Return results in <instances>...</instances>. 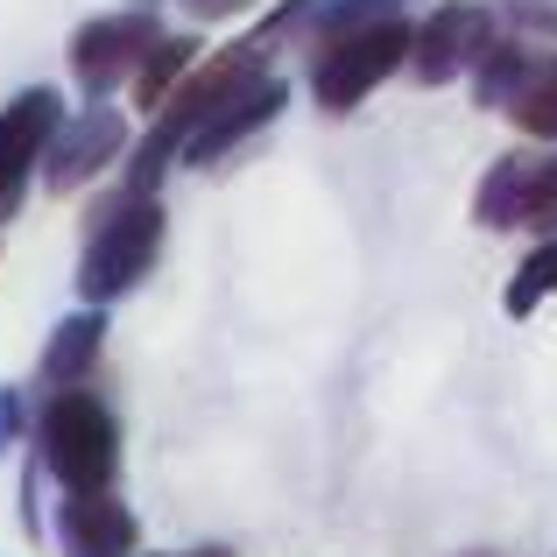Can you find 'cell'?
<instances>
[{"label":"cell","instance_id":"obj_8","mask_svg":"<svg viewBox=\"0 0 557 557\" xmlns=\"http://www.w3.org/2000/svg\"><path fill=\"white\" fill-rule=\"evenodd\" d=\"M57 544L64 557H141V522L113 487L57 494Z\"/></svg>","mask_w":557,"mask_h":557},{"label":"cell","instance_id":"obj_12","mask_svg":"<svg viewBox=\"0 0 557 557\" xmlns=\"http://www.w3.org/2000/svg\"><path fill=\"white\" fill-rule=\"evenodd\" d=\"M198 50H205L198 36H163V42L149 50V64L135 71V107L149 113V121L170 107V92H177V85L190 78V71H198Z\"/></svg>","mask_w":557,"mask_h":557},{"label":"cell","instance_id":"obj_16","mask_svg":"<svg viewBox=\"0 0 557 557\" xmlns=\"http://www.w3.org/2000/svg\"><path fill=\"white\" fill-rule=\"evenodd\" d=\"M544 297H557V233H544V240H536V255L516 269V283L502 289V311L508 318H530Z\"/></svg>","mask_w":557,"mask_h":557},{"label":"cell","instance_id":"obj_15","mask_svg":"<svg viewBox=\"0 0 557 557\" xmlns=\"http://www.w3.org/2000/svg\"><path fill=\"white\" fill-rule=\"evenodd\" d=\"M409 0H311V22H304V42L311 50H325L332 36H354V28L368 22H388V14H403Z\"/></svg>","mask_w":557,"mask_h":557},{"label":"cell","instance_id":"obj_9","mask_svg":"<svg viewBox=\"0 0 557 557\" xmlns=\"http://www.w3.org/2000/svg\"><path fill=\"white\" fill-rule=\"evenodd\" d=\"M283 107H289V85L261 71V78L247 85L240 99H226V107H219L212 121H205L198 135H190V149H184V170H212V163H226V156L240 149L247 135H261V127H269Z\"/></svg>","mask_w":557,"mask_h":557},{"label":"cell","instance_id":"obj_3","mask_svg":"<svg viewBox=\"0 0 557 557\" xmlns=\"http://www.w3.org/2000/svg\"><path fill=\"white\" fill-rule=\"evenodd\" d=\"M409 57H417V22H403V14L368 22V28H354V36H332L311 64V99L325 113H354L360 99H374L381 85L409 64Z\"/></svg>","mask_w":557,"mask_h":557},{"label":"cell","instance_id":"obj_21","mask_svg":"<svg viewBox=\"0 0 557 557\" xmlns=\"http://www.w3.org/2000/svg\"><path fill=\"white\" fill-rule=\"evenodd\" d=\"M473 557H502V550H473Z\"/></svg>","mask_w":557,"mask_h":557},{"label":"cell","instance_id":"obj_5","mask_svg":"<svg viewBox=\"0 0 557 557\" xmlns=\"http://www.w3.org/2000/svg\"><path fill=\"white\" fill-rule=\"evenodd\" d=\"M502 42V8L487 0H445L417 22V57H409V78L417 85H451L466 71L473 78L480 57Z\"/></svg>","mask_w":557,"mask_h":557},{"label":"cell","instance_id":"obj_2","mask_svg":"<svg viewBox=\"0 0 557 557\" xmlns=\"http://www.w3.org/2000/svg\"><path fill=\"white\" fill-rule=\"evenodd\" d=\"M163 198L156 190H141V198H113L107 212H99L92 240H85V261H78V297L85 304H121L127 289H141V275L156 269V255H163Z\"/></svg>","mask_w":557,"mask_h":557},{"label":"cell","instance_id":"obj_11","mask_svg":"<svg viewBox=\"0 0 557 557\" xmlns=\"http://www.w3.org/2000/svg\"><path fill=\"white\" fill-rule=\"evenodd\" d=\"M99 346H107V304H85L42 346V388H85V374L99 368Z\"/></svg>","mask_w":557,"mask_h":557},{"label":"cell","instance_id":"obj_10","mask_svg":"<svg viewBox=\"0 0 557 557\" xmlns=\"http://www.w3.org/2000/svg\"><path fill=\"white\" fill-rule=\"evenodd\" d=\"M530 198H536V156L508 149L502 163H487V177H480V190H473L480 233H516V226H530Z\"/></svg>","mask_w":557,"mask_h":557},{"label":"cell","instance_id":"obj_1","mask_svg":"<svg viewBox=\"0 0 557 557\" xmlns=\"http://www.w3.org/2000/svg\"><path fill=\"white\" fill-rule=\"evenodd\" d=\"M36 466L57 480V494H92L113 487L121 466V423L92 388H50L36 417Z\"/></svg>","mask_w":557,"mask_h":557},{"label":"cell","instance_id":"obj_17","mask_svg":"<svg viewBox=\"0 0 557 557\" xmlns=\"http://www.w3.org/2000/svg\"><path fill=\"white\" fill-rule=\"evenodd\" d=\"M502 22L516 36H536V42H557V0H494Z\"/></svg>","mask_w":557,"mask_h":557},{"label":"cell","instance_id":"obj_14","mask_svg":"<svg viewBox=\"0 0 557 557\" xmlns=\"http://www.w3.org/2000/svg\"><path fill=\"white\" fill-rule=\"evenodd\" d=\"M508 113H516V127L530 141H557V57L550 50H536V64H530V78H522Z\"/></svg>","mask_w":557,"mask_h":557},{"label":"cell","instance_id":"obj_13","mask_svg":"<svg viewBox=\"0 0 557 557\" xmlns=\"http://www.w3.org/2000/svg\"><path fill=\"white\" fill-rule=\"evenodd\" d=\"M530 64H536L530 42H522V36H502L487 57H480V71H473V107L508 113V107H516V92H522V78H530Z\"/></svg>","mask_w":557,"mask_h":557},{"label":"cell","instance_id":"obj_7","mask_svg":"<svg viewBox=\"0 0 557 557\" xmlns=\"http://www.w3.org/2000/svg\"><path fill=\"white\" fill-rule=\"evenodd\" d=\"M135 149V127H127V113L121 107H85V113H71L64 127H57V141H50V156H42V184L64 198V190H78V184H92L107 163H121V156Z\"/></svg>","mask_w":557,"mask_h":557},{"label":"cell","instance_id":"obj_22","mask_svg":"<svg viewBox=\"0 0 557 557\" xmlns=\"http://www.w3.org/2000/svg\"><path fill=\"white\" fill-rule=\"evenodd\" d=\"M198 557H226V550H198Z\"/></svg>","mask_w":557,"mask_h":557},{"label":"cell","instance_id":"obj_6","mask_svg":"<svg viewBox=\"0 0 557 557\" xmlns=\"http://www.w3.org/2000/svg\"><path fill=\"white\" fill-rule=\"evenodd\" d=\"M57 127H64V92H50V85H28L0 107V226L22 212L28 177L42 170Z\"/></svg>","mask_w":557,"mask_h":557},{"label":"cell","instance_id":"obj_4","mask_svg":"<svg viewBox=\"0 0 557 557\" xmlns=\"http://www.w3.org/2000/svg\"><path fill=\"white\" fill-rule=\"evenodd\" d=\"M163 42V22L149 8H113V14H92V22L71 36V78L85 85L92 99L135 85V71L149 64V50Z\"/></svg>","mask_w":557,"mask_h":557},{"label":"cell","instance_id":"obj_19","mask_svg":"<svg viewBox=\"0 0 557 557\" xmlns=\"http://www.w3.org/2000/svg\"><path fill=\"white\" fill-rule=\"evenodd\" d=\"M22 431H28V403H22V388H0V459L22 445Z\"/></svg>","mask_w":557,"mask_h":557},{"label":"cell","instance_id":"obj_18","mask_svg":"<svg viewBox=\"0 0 557 557\" xmlns=\"http://www.w3.org/2000/svg\"><path fill=\"white\" fill-rule=\"evenodd\" d=\"M530 233H557V156H536V198H530Z\"/></svg>","mask_w":557,"mask_h":557},{"label":"cell","instance_id":"obj_20","mask_svg":"<svg viewBox=\"0 0 557 557\" xmlns=\"http://www.w3.org/2000/svg\"><path fill=\"white\" fill-rule=\"evenodd\" d=\"M190 22H233V14H255L261 0H184Z\"/></svg>","mask_w":557,"mask_h":557}]
</instances>
